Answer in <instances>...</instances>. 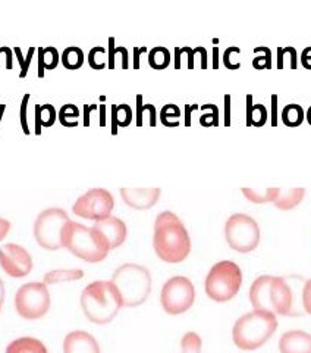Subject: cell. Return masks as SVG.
Returning <instances> with one entry per match:
<instances>
[{"label":"cell","instance_id":"cell-1","mask_svg":"<svg viewBox=\"0 0 311 353\" xmlns=\"http://www.w3.org/2000/svg\"><path fill=\"white\" fill-rule=\"evenodd\" d=\"M153 246L158 256L168 263H180L191 252V237L176 214L163 211L156 218Z\"/></svg>","mask_w":311,"mask_h":353},{"label":"cell","instance_id":"cell-2","mask_svg":"<svg viewBox=\"0 0 311 353\" xmlns=\"http://www.w3.org/2000/svg\"><path fill=\"white\" fill-rule=\"evenodd\" d=\"M250 302L254 309L270 311L275 315L299 316L295 311V297L291 284L283 277L260 275L250 287Z\"/></svg>","mask_w":311,"mask_h":353},{"label":"cell","instance_id":"cell-3","mask_svg":"<svg viewBox=\"0 0 311 353\" xmlns=\"http://www.w3.org/2000/svg\"><path fill=\"white\" fill-rule=\"evenodd\" d=\"M122 305L120 294L112 281L97 280L88 284L81 293V307L94 324H107L114 321Z\"/></svg>","mask_w":311,"mask_h":353},{"label":"cell","instance_id":"cell-4","mask_svg":"<svg viewBox=\"0 0 311 353\" xmlns=\"http://www.w3.org/2000/svg\"><path fill=\"white\" fill-rule=\"evenodd\" d=\"M277 330V318L270 311L254 309L237 319L232 328V339L242 350H255L269 341Z\"/></svg>","mask_w":311,"mask_h":353},{"label":"cell","instance_id":"cell-5","mask_svg":"<svg viewBox=\"0 0 311 353\" xmlns=\"http://www.w3.org/2000/svg\"><path fill=\"white\" fill-rule=\"evenodd\" d=\"M62 243L75 256L90 263L105 261L110 250L107 241L94 227H87L71 219L63 228Z\"/></svg>","mask_w":311,"mask_h":353},{"label":"cell","instance_id":"cell-6","mask_svg":"<svg viewBox=\"0 0 311 353\" xmlns=\"http://www.w3.org/2000/svg\"><path fill=\"white\" fill-rule=\"evenodd\" d=\"M112 281L120 294L122 305L136 307L147 301L151 292V274L138 263H124L112 275Z\"/></svg>","mask_w":311,"mask_h":353},{"label":"cell","instance_id":"cell-7","mask_svg":"<svg viewBox=\"0 0 311 353\" xmlns=\"http://www.w3.org/2000/svg\"><path fill=\"white\" fill-rule=\"evenodd\" d=\"M242 285V271L239 265L232 261H220L208 271L204 289L210 299L228 302L235 297Z\"/></svg>","mask_w":311,"mask_h":353},{"label":"cell","instance_id":"cell-8","mask_svg":"<svg viewBox=\"0 0 311 353\" xmlns=\"http://www.w3.org/2000/svg\"><path fill=\"white\" fill-rule=\"evenodd\" d=\"M225 237L229 248L241 253H248L259 246L260 227L257 221L247 214H233L225 224Z\"/></svg>","mask_w":311,"mask_h":353},{"label":"cell","instance_id":"cell-9","mask_svg":"<svg viewBox=\"0 0 311 353\" xmlns=\"http://www.w3.org/2000/svg\"><path fill=\"white\" fill-rule=\"evenodd\" d=\"M68 221L69 216L62 208L44 209L34 223V237L39 245L46 250L62 249V233Z\"/></svg>","mask_w":311,"mask_h":353},{"label":"cell","instance_id":"cell-10","mask_svg":"<svg viewBox=\"0 0 311 353\" xmlns=\"http://www.w3.org/2000/svg\"><path fill=\"white\" fill-rule=\"evenodd\" d=\"M17 312L25 319H39L50 309V293L46 283L22 284L15 294Z\"/></svg>","mask_w":311,"mask_h":353},{"label":"cell","instance_id":"cell-11","mask_svg":"<svg viewBox=\"0 0 311 353\" xmlns=\"http://www.w3.org/2000/svg\"><path fill=\"white\" fill-rule=\"evenodd\" d=\"M195 289L193 281L184 275H175L162 287L160 303L171 315L186 312L194 305Z\"/></svg>","mask_w":311,"mask_h":353},{"label":"cell","instance_id":"cell-12","mask_svg":"<svg viewBox=\"0 0 311 353\" xmlns=\"http://www.w3.org/2000/svg\"><path fill=\"white\" fill-rule=\"evenodd\" d=\"M115 206V199L109 190L96 187L88 190L83 196L76 199L72 206V212L81 218L100 221L110 216Z\"/></svg>","mask_w":311,"mask_h":353},{"label":"cell","instance_id":"cell-13","mask_svg":"<svg viewBox=\"0 0 311 353\" xmlns=\"http://www.w3.org/2000/svg\"><path fill=\"white\" fill-rule=\"evenodd\" d=\"M0 267L10 277L21 279L32 270V258L30 252L17 243H6L0 248Z\"/></svg>","mask_w":311,"mask_h":353},{"label":"cell","instance_id":"cell-14","mask_svg":"<svg viewBox=\"0 0 311 353\" xmlns=\"http://www.w3.org/2000/svg\"><path fill=\"white\" fill-rule=\"evenodd\" d=\"M93 227L103 236L110 249H116L120 245H124V241L128 236L127 224L118 216L110 215L107 218L96 221V224Z\"/></svg>","mask_w":311,"mask_h":353},{"label":"cell","instance_id":"cell-15","mask_svg":"<svg viewBox=\"0 0 311 353\" xmlns=\"http://www.w3.org/2000/svg\"><path fill=\"white\" fill-rule=\"evenodd\" d=\"M162 194V190L159 187H150V189H131V187H122L120 196L124 199V202L138 209V211H144V209H150L158 203L159 197Z\"/></svg>","mask_w":311,"mask_h":353},{"label":"cell","instance_id":"cell-16","mask_svg":"<svg viewBox=\"0 0 311 353\" xmlns=\"http://www.w3.org/2000/svg\"><path fill=\"white\" fill-rule=\"evenodd\" d=\"M63 353H100V346L93 334L75 330L65 336Z\"/></svg>","mask_w":311,"mask_h":353},{"label":"cell","instance_id":"cell-17","mask_svg":"<svg viewBox=\"0 0 311 353\" xmlns=\"http://www.w3.org/2000/svg\"><path fill=\"white\" fill-rule=\"evenodd\" d=\"M281 353H311V334L303 330H290L279 340Z\"/></svg>","mask_w":311,"mask_h":353},{"label":"cell","instance_id":"cell-18","mask_svg":"<svg viewBox=\"0 0 311 353\" xmlns=\"http://www.w3.org/2000/svg\"><path fill=\"white\" fill-rule=\"evenodd\" d=\"M5 353H49L46 345L34 337H19L10 341Z\"/></svg>","mask_w":311,"mask_h":353},{"label":"cell","instance_id":"cell-19","mask_svg":"<svg viewBox=\"0 0 311 353\" xmlns=\"http://www.w3.org/2000/svg\"><path fill=\"white\" fill-rule=\"evenodd\" d=\"M305 196V189L304 187H294V189L290 190H282L277 194L276 201L273 202L275 206L281 211H290V209H294L299 203L303 202V199Z\"/></svg>","mask_w":311,"mask_h":353},{"label":"cell","instance_id":"cell-20","mask_svg":"<svg viewBox=\"0 0 311 353\" xmlns=\"http://www.w3.org/2000/svg\"><path fill=\"white\" fill-rule=\"evenodd\" d=\"M242 194L253 203H269L275 202L279 194V187H269V189H253V187H242Z\"/></svg>","mask_w":311,"mask_h":353},{"label":"cell","instance_id":"cell-21","mask_svg":"<svg viewBox=\"0 0 311 353\" xmlns=\"http://www.w3.org/2000/svg\"><path fill=\"white\" fill-rule=\"evenodd\" d=\"M34 119H36V134H40L41 127H52L56 123L58 112L53 105H36L34 108Z\"/></svg>","mask_w":311,"mask_h":353},{"label":"cell","instance_id":"cell-22","mask_svg":"<svg viewBox=\"0 0 311 353\" xmlns=\"http://www.w3.org/2000/svg\"><path fill=\"white\" fill-rule=\"evenodd\" d=\"M84 277V271L80 268L74 270H53L47 274H44V281L46 284H56L65 281H75Z\"/></svg>","mask_w":311,"mask_h":353},{"label":"cell","instance_id":"cell-23","mask_svg":"<svg viewBox=\"0 0 311 353\" xmlns=\"http://www.w3.org/2000/svg\"><path fill=\"white\" fill-rule=\"evenodd\" d=\"M132 123V109L129 105H112V134H116L118 127H128Z\"/></svg>","mask_w":311,"mask_h":353},{"label":"cell","instance_id":"cell-24","mask_svg":"<svg viewBox=\"0 0 311 353\" xmlns=\"http://www.w3.org/2000/svg\"><path fill=\"white\" fill-rule=\"evenodd\" d=\"M282 123L286 127H298L304 123L305 119V112L301 105L298 103H290L286 105L282 110Z\"/></svg>","mask_w":311,"mask_h":353},{"label":"cell","instance_id":"cell-25","mask_svg":"<svg viewBox=\"0 0 311 353\" xmlns=\"http://www.w3.org/2000/svg\"><path fill=\"white\" fill-rule=\"evenodd\" d=\"M61 61L66 70H78V68H81L84 61H85L84 52L76 46H69L63 50Z\"/></svg>","mask_w":311,"mask_h":353},{"label":"cell","instance_id":"cell-26","mask_svg":"<svg viewBox=\"0 0 311 353\" xmlns=\"http://www.w3.org/2000/svg\"><path fill=\"white\" fill-rule=\"evenodd\" d=\"M171 63V52L163 46H156L149 52V65L153 70H164Z\"/></svg>","mask_w":311,"mask_h":353},{"label":"cell","instance_id":"cell-27","mask_svg":"<svg viewBox=\"0 0 311 353\" xmlns=\"http://www.w3.org/2000/svg\"><path fill=\"white\" fill-rule=\"evenodd\" d=\"M149 118V124L154 127L158 124V114H156V108L151 103H142V96H137V125H144V118Z\"/></svg>","mask_w":311,"mask_h":353},{"label":"cell","instance_id":"cell-28","mask_svg":"<svg viewBox=\"0 0 311 353\" xmlns=\"http://www.w3.org/2000/svg\"><path fill=\"white\" fill-rule=\"evenodd\" d=\"M80 109H78V106L72 105V103H66L63 105L59 112H58V119L59 123L65 127H76L78 124H80Z\"/></svg>","mask_w":311,"mask_h":353},{"label":"cell","instance_id":"cell-29","mask_svg":"<svg viewBox=\"0 0 311 353\" xmlns=\"http://www.w3.org/2000/svg\"><path fill=\"white\" fill-rule=\"evenodd\" d=\"M181 109L175 103L164 105L160 110V123L166 127H178L180 125Z\"/></svg>","mask_w":311,"mask_h":353},{"label":"cell","instance_id":"cell-30","mask_svg":"<svg viewBox=\"0 0 311 353\" xmlns=\"http://www.w3.org/2000/svg\"><path fill=\"white\" fill-rule=\"evenodd\" d=\"M254 59L253 66L255 70H270L272 68V50L266 46H259L254 50Z\"/></svg>","mask_w":311,"mask_h":353},{"label":"cell","instance_id":"cell-31","mask_svg":"<svg viewBox=\"0 0 311 353\" xmlns=\"http://www.w3.org/2000/svg\"><path fill=\"white\" fill-rule=\"evenodd\" d=\"M88 63L93 70H105L109 63V54L105 48L96 46L88 53Z\"/></svg>","mask_w":311,"mask_h":353},{"label":"cell","instance_id":"cell-32","mask_svg":"<svg viewBox=\"0 0 311 353\" xmlns=\"http://www.w3.org/2000/svg\"><path fill=\"white\" fill-rule=\"evenodd\" d=\"M202 337L194 331H190V333L184 334L181 340V353H202Z\"/></svg>","mask_w":311,"mask_h":353},{"label":"cell","instance_id":"cell-33","mask_svg":"<svg viewBox=\"0 0 311 353\" xmlns=\"http://www.w3.org/2000/svg\"><path fill=\"white\" fill-rule=\"evenodd\" d=\"M276 59H277V68H279V70L285 68V65H283L285 59H290V66L292 70H295L298 66V54H297V50L292 46L277 48Z\"/></svg>","mask_w":311,"mask_h":353},{"label":"cell","instance_id":"cell-34","mask_svg":"<svg viewBox=\"0 0 311 353\" xmlns=\"http://www.w3.org/2000/svg\"><path fill=\"white\" fill-rule=\"evenodd\" d=\"M203 114L200 117V124L203 127L219 125V109L215 103H206L202 106Z\"/></svg>","mask_w":311,"mask_h":353},{"label":"cell","instance_id":"cell-35","mask_svg":"<svg viewBox=\"0 0 311 353\" xmlns=\"http://www.w3.org/2000/svg\"><path fill=\"white\" fill-rule=\"evenodd\" d=\"M224 63L228 70L241 68V49L237 46H230L224 53Z\"/></svg>","mask_w":311,"mask_h":353},{"label":"cell","instance_id":"cell-36","mask_svg":"<svg viewBox=\"0 0 311 353\" xmlns=\"http://www.w3.org/2000/svg\"><path fill=\"white\" fill-rule=\"evenodd\" d=\"M268 109L263 103H255L253 106V114H251V125L255 127H263L268 123Z\"/></svg>","mask_w":311,"mask_h":353},{"label":"cell","instance_id":"cell-37","mask_svg":"<svg viewBox=\"0 0 311 353\" xmlns=\"http://www.w3.org/2000/svg\"><path fill=\"white\" fill-rule=\"evenodd\" d=\"M61 61V54L56 48L49 46L44 48V68L46 70H54Z\"/></svg>","mask_w":311,"mask_h":353},{"label":"cell","instance_id":"cell-38","mask_svg":"<svg viewBox=\"0 0 311 353\" xmlns=\"http://www.w3.org/2000/svg\"><path fill=\"white\" fill-rule=\"evenodd\" d=\"M34 48H30V50H28V54H27V58L24 59L22 58V54H21V50H19V48H15V52H17V54H18V58H19V63H21V74H19V77H25L27 75V72H28V66H30V63H31V59H32V57H34Z\"/></svg>","mask_w":311,"mask_h":353},{"label":"cell","instance_id":"cell-39","mask_svg":"<svg viewBox=\"0 0 311 353\" xmlns=\"http://www.w3.org/2000/svg\"><path fill=\"white\" fill-rule=\"evenodd\" d=\"M301 302H303L304 311L311 315V279L304 283L303 293H301Z\"/></svg>","mask_w":311,"mask_h":353},{"label":"cell","instance_id":"cell-40","mask_svg":"<svg viewBox=\"0 0 311 353\" xmlns=\"http://www.w3.org/2000/svg\"><path fill=\"white\" fill-rule=\"evenodd\" d=\"M28 101H30V93H27L22 99V103H21V125H22V131L25 132V134H30V128H28V118H27V106H28Z\"/></svg>","mask_w":311,"mask_h":353},{"label":"cell","instance_id":"cell-41","mask_svg":"<svg viewBox=\"0 0 311 353\" xmlns=\"http://www.w3.org/2000/svg\"><path fill=\"white\" fill-rule=\"evenodd\" d=\"M270 103H272V114H270V124L273 127L277 125V94H272L270 97Z\"/></svg>","mask_w":311,"mask_h":353},{"label":"cell","instance_id":"cell-42","mask_svg":"<svg viewBox=\"0 0 311 353\" xmlns=\"http://www.w3.org/2000/svg\"><path fill=\"white\" fill-rule=\"evenodd\" d=\"M299 59H301V63H303L304 68L311 70V46L305 48L301 52V57H299Z\"/></svg>","mask_w":311,"mask_h":353},{"label":"cell","instance_id":"cell-43","mask_svg":"<svg viewBox=\"0 0 311 353\" xmlns=\"http://www.w3.org/2000/svg\"><path fill=\"white\" fill-rule=\"evenodd\" d=\"M225 102V125H230V94H225L224 97Z\"/></svg>","mask_w":311,"mask_h":353},{"label":"cell","instance_id":"cell-44","mask_svg":"<svg viewBox=\"0 0 311 353\" xmlns=\"http://www.w3.org/2000/svg\"><path fill=\"white\" fill-rule=\"evenodd\" d=\"M10 230V223L5 218H0V241H2Z\"/></svg>","mask_w":311,"mask_h":353},{"label":"cell","instance_id":"cell-45","mask_svg":"<svg viewBox=\"0 0 311 353\" xmlns=\"http://www.w3.org/2000/svg\"><path fill=\"white\" fill-rule=\"evenodd\" d=\"M194 52H197V53L200 54V61H202V63H200V66H202L203 70H206V68H207V52H206V49H204L203 46H198V48L194 49ZM197 53H195V54H197Z\"/></svg>","mask_w":311,"mask_h":353},{"label":"cell","instance_id":"cell-46","mask_svg":"<svg viewBox=\"0 0 311 353\" xmlns=\"http://www.w3.org/2000/svg\"><path fill=\"white\" fill-rule=\"evenodd\" d=\"M44 71H46V68H44V48H39V77L40 79H43L44 77Z\"/></svg>","mask_w":311,"mask_h":353},{"label":"cell","instance_id":"cell-47","mask_svg":"<svg viewBox=\"0 0 311 353\" xmlns=\"http://www.w3.org/2000/svg\"><path fill=\"white\" fill-rule=\"evenodd\" d=\"M246 101H247V121H246V124L248 127H251V114H253V106H254L253 105V96L247 94Z\"/></svg>","mask_w":311,"mask_h":353},{"label":"cell","instance_id":"cell-48","mask_svg":"<svg viewBox=\"0 0 311 353\" xmlns=\"http://www.w3.org/2000/svg\"><path fill=\"white\" fill-rule=\"evenodd\" d=\"M184 52L188 54V68L193 70L194 68V58H195V52L191 48H182Z\"/></svg>","mask_w":311,"mask_h":353},{"label":"cell","instance_id":"cell-49","mask_svg":"<svg viewBox=\"0 0 311 353\" xmlns=\"http://www.w3.org/2000/svg\"><path fill=\"white\" fill-rule=\"evenodd\" d=\"M197 109V105H186L185 106V125H191V114Z\"/></svg>","mask_w":311,"mask_h":353},{"label":"cell","instance_id":"cell-50","mask_svg":"<svg viewBox=\"0 0 311 353\" xmlns=\"http://www.w3.org/2000/svg\"><path fill=\"white\" fill-rule=\"evenodd\" d=\"M144 52H147V48H136L134 49V68L136 70L140 68V57Z\"/></svg>","mask_w":311,"mask_h":353},{"label":"cell","instance_id":"cell-51","mask_svg":"<svg viewBox=\"0 0 311 353\" xmlns=\"http://www.w3.org/2000/svg\"><path fill=\"white\" fill-rule=\"evenodd\" d=\"M2 49L6 53V68L10 70V68H12V52H10L9 48H0V50H2Z\"/></svg>","mask_w":311,"mask_h":353},{"label":"cell","instance_id":"cell-52","mask_svg":"<svg viewBox=\"0 0 311 353\" xmlns=\"http://www.w3.org/2000/svg\"><path fill=\"white\" fill-rule=\"evenodd\" d=\"M175 68L176 70L181 68V49L180 48L175 49Z\"/></svg>","mask_w":311,"mask_h":353},{"label":"cell","instance_id":"cell-53","mask_svg":"<svg viewBox=\"0 0 311 353\" xmlns=\"http://www.w3.org/2000/svg\"><path fill=\"white\" fill-rule=\"evenodd\" d=\"M96 106H90V105H85V118H84V125H90V110L94 109Z\"/></svg>","mask_w":311,"mask_h":353},{"label":"cell","instance_id":"cell-54","mask_svg":"<svg viewBox=\"0 0 311 353\" xmlns=\"http://www.w3.org/2000/svg\"><path fill=\"white\" fill-rule=\"evenodd\" d=\"M213 68H219V48L213 49Z\"/></svg>","mask_w":311,"mask_h":353},{"label":"cell","instance_id":"cell-55","mask_svg":"<svg viewBox=\"0 0 311 353\" xmlns=\"http://www.w3.org/2000/svg\"><path fill=\"white\" fill-rule=\"evenodd\" d=\"M3 301H5V284H3V280L0 279V305H3Z\"/></svg>","mask_w":311,"mask_h":353},{"label":"cell","instance_id":"cell-56","mask_svg":"<svg viewBox=\"0 0 311 353\" xmlns=\"http://www.w3.org/2000/svg\"><path fill=\"white\" fill-rule=\"evenodd\" d=\"M100 109H102V119H100V125H105V124H106V119H105V106L102 105V106H100Z\"/></svg>","mask_w":311,"mask_h":353},{"label":"cell","instance_id":"cell-57","mask_svg":"<svg viewBox=\"0 0 311 353\" xmlns=\"http://www.w3.org/2000/svg\"><path fill=\"white\" fill-rule=\"evenodd\" d=\"M305 119L308 121V124L311 125V106L308 108V110H307V112H305Z\"/></svg>","mask_w":311,"mask_h":353},{"label":"cell","instance_id":"cell-58","mask_svg":"<svg viewBox=\"0 0 311 353\" xmlns=\"http://www.w3.org/2000/svg\"><path fill=\"white\" fill-rule=\"evenodd\" d=\"M3 112H5V105H2V106H0V118H2Z\"/></svg>","mask_w":311,"mask_h":353},{"label":"cell","instance_id":"cell-59","mask_svg":"<svg viewBox=\"0 0 311 353\" xmlns=\"http://www.w3.org/2000/svg\"><path fill=\"white\" fill-rule=\"evenodd\" d=\"M0 309H2V305H0Z\"/></svg>","mask_w":311,"mask_h":353}]
</instances>
